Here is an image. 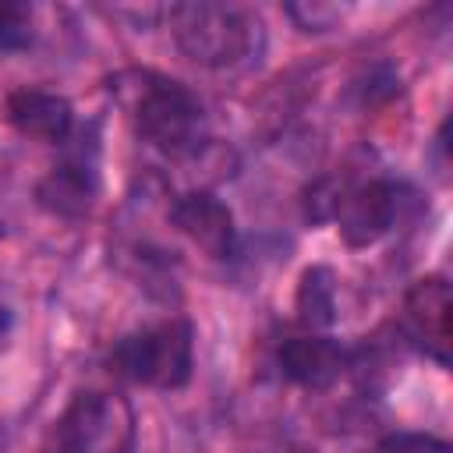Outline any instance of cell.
<instances>
[{"mask_svg": "<svg viewBox=\"0 0 453 453\" xmlns=\"http://www.w3.org/2000/svg\"><path fill=\"white\" fill-rule=\"evenodd\" d=\"M99 195V170L88 152H71L60 163L50 166V173L39 180L35 198L50 216L60 219H81L88 216L92 202Z\"/></svg>", "mask_w": 453, "mask_h": 453, "instance_id": "30bf717a", "label": "cell"}, {"mask_svg": "<svg viewBox=\"0 0 453 453\" xmlns=\"http://www.w3.org/2000/svg\"><path fill=\"white\" fill-rule=\"evenodd\" d=\"M173 46L198 67L226 71L262 50V18L241 4H173L166 11Z\"/></svg>", "mask_w": 453, "mask_h": 453, "instance_id": "6da1fadb", "label": "cell"}, {"mask_svg": "<svg viewBox=\"0 0 453 453\" xmlns=\"http://www.w3.org/2000/svg\"><path fill=\"white\" fill-rule=\"evenodd\" d=\"M110 372L145 389H184L195 372V329L173 315L134 333H124L110 347Z\"/></svg>", "mask_w": 453, "mask_h": 453, "instance_id": "3957f363", "label": "cell"}, {"mask_svg": "<svg viewBox=\"0 0 453 453\" xmlns=\"http://www.w3.org/2000/svg\"><path fill=\"white\" fill-rule=\"evenodd\" d=\"M294 308H297V322L315 329H326L336 322V280L333 269L326 265H308L297 280V294H294Z\"/></svg>", "mask_w": 453, "mask_h": 453, "instance_id": "8fae6325", "label": "cell"}, {"mask_svg": "<svg viewBox=\"0 0 453 453\" xmlns=\"http://www.w3.org/2000/svg\"><path fill=\"white\" fill-rule=\"evenodd\" d=\"M131 124L145 145L166 159H188L209 142V117L184 81L166 74H142L131 99Z\"/></svg>", "mask_w": 453, "mask_h": 453, "instance_id": "7a4b0ae2", "label": "cell"}, {"mask_svg": "<svg viewBox=\"0 0 453 453\" xmlns=\"http://www.w3.org/2000/svg\"><path fill=\"white\" fill-rule=\"evenodd\" d=\"M166 216H170L173 230L184 234L202 255L223 262L237 251V223H234L230 205L219 195H212L205 188H191L170 202Z\"/></svg>", "mask_w": 453, "mask_h": 453, "instance_id": "52a82bcc", "label": "cell"}, {"mask_svg": "<svg viewBox=\"0 0 453 453\" xmlns=\"http://www.w3.org/2000/svg\"><path fill=\"white\" fill-rule=\"evenodd\" d=\"M276 365L280 375L294 386H308V389H322L329 382H336L347 365H350V350L326 333H304V336H287L276 347Z\"/></svg>", "mask_w": 453, "mask_h": 453, "instance_id": "9c48e42d", "label": "cell"}, {"mask_svg": "<svg viewBox=\"0 0 453 453\" xmlns=\"http://www.w3.org/2000/svg\"><path fill=\"white\" fill-rule=\"evenodd\" d=\"M400 329L439 368L449 365V343H453V336H449V283H446V276L428 273V276L414 280L403 290Z\"/></svg>", "mask_w": 453, "mask_h": 453, "instance_id": "8992f818", "label": "cell"}, {"mask_svg": "<svg viewBox=\"0 0 453 453\" xmlns=\"http://www.w3.org/2000/svg\"><path fill=\"white\" fill-rule=\"evenodd\" d=\"M375 453H449V442L428 432H389L379 439Z\"/></svg>", "mask_w": 453, "mask_h": 453, "instance_id": "4fadbf2b", "label": "cell"}, {"mask_svg": "<svg viewBox=\"0 0 453 453\" xmlns=\"http://www.w3.org/2000/svg\"><path fill=\"white\" fill-rule=\"evenodd\" d=\"M32 42V11L21 4H0V53L25 50Z\"/></svg>", "mask_w": 453, "mask_h": 453, "instance_id": "7c38bea8", "label": "cell"}, {"mask_svg": "<svg viewBox=\"0 0 453 453\" xmlns=\"http://www.w3.org/2000/svg\"><path fill=\"white\" fill-rule=\"evenodd\" d=\"M315 219H333L347 248L379 244L400 216V191L386 177L343 180L326 198H315Z\"/></svg>", "mask_w": 453, "mask_h": 453, "instance_id": "5b68a950", "label": "cell"}, {"mask_svg": "<svg viewBox=\"0 0 453 453\" xmlns=\"http://www.w3.org/2000/svg\"><path fill=\"white\" fill-rule=\"evenodd\" d=\"M4 120L21 138H32L42 145H67L74 131V106L60 92L21 85L4 99Z\"/></svg>", "mask_w": 453, "mask_h": 453, "instance_id": "ba28073f", "label": "cell"}, {"mask_svg": "<svg viewBox=\"0 0 453 453\" xmlns=\"http://www.w3.org/2000/svg\"><path fill=\"white\" fill-rule=\"evenodd\" d=\"M138 414L127 396L88 389L57 414L50 453H134Z\"/></svg>", "mask_w": 453, "mask_h": 453, "instance_id": "277c9868", "label": "cell"}]
</instances>
